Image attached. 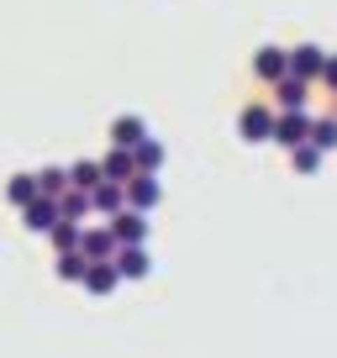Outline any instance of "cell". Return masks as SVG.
<instances>
[{
	"label": "cell",
	"mask_w": 337,
	"mask_h": 358,
	"mask_svg": "<svg viewBox=\"0 0 337 358\" xmlns=\"http://www.w3.org/2000/svg\"><path fill=\"white\" fill-rule=\"evenodd\" d=\"M101 158H79L74 169H69V185H74V190H95V185H101Z\"/></svg>",
	"instance_id": "18"
},
{
	"label": "cell",
	"mask_w": 337,
	"mask_h": 358,
	"mask_svg": "<svg viewBox=\"0 0 337 358\" xmlns=\"http://www.w3.org/2000/svg\"><path fill=\"white\" fill-rule=\"evenodd\" d=\"M306 101H311V85H306V79L285 74L280 85H274V106H280V111H306Z\"/></svg>",
	"instance_id": "9"
},
{
	"label": "cell",
	"mask_w": 337,
	"mask_h": 358,
	"mask_svg": "<svg viewBox=\"0 0 337 358\" xmlns=\"http://www.w3.org/2000/svg\"><path fill=\"white\" fill-rule=\"evenodd\" d=\"M48 237H53V248H58V253H74V248H79V237H85V227H79V222H58Z\"/></svg>",
	"instance_id": "22"
},
{
	"label": "cell",
	"mask_w": 337,
	"mask_h": 358,
	"mask_svg": "<svg viewBox=\"0 0 337 358\" xmlns=\"http://www.w3.org/2000/svg\"><path fill=\"white\" fill-rule=\"evenodd\" d=\"M158 201H164L158 174H132V179H127V206H132V211H153Z\"/></svg>",
	"instance_id": "6"
},
{
	"label": "cell",
	"mask_w": 337,
	"mask_h": 358,
	"mask_svg": "<svg viewBox=\"0 0 337 358\" xmlns=\"http://www.w3.org/2000/svg\"><path fill=\"white\" fill-rule=\"evenodd\" d=\"M58 211H64V222H79V216L95 211V201H90V190H74V185H69V190L58 195Z\"/></svg>",
	"instance_id": "14"
},
{
	"label": "cell",
	"mask_w": 337,
	"mask_h": 358,
	"mask_svg": "<svg viewBox=\"0 0 337 358\" xmlns=\"http://www.w3.org/2000/svg\"><path fill=\"white\" fill-rule=\"evenodd\" d=\"M143 137H148L143 116H116V122H111V148H137Z\"/></svg>",
	"instance_id": "13"
},
{
	"label": "cell",
	"mask_w": 337,
	"mask_h": 358,
	"mask_svg": "<svg viewBox=\"0 0 337 358\" xmlns=\"http://www.w3.org/2000/svg\"><path fill=\"white\" fill-rule=\"evenodd\" d=\"M116 248H122V243H116V232H111V227H90V232L79 237V253L90 258V264H111V258H116Z\"/></svg>",
	"instance_id": "7"
},
{
	"label": "cell",
	"mask_w": 337,
	"mask_h": 358,
	"mask_svg": "<svg viewBox=\"0 0 337 358\" xmlns=\"http://www.w3.org/2000/svg\"><path fill=\"white\" fill-rule=\"evenodd\" d=\"M116 285H122L116 264H90V274H85V290H90V295H111Z\"/></svg>",
	"instance_id": "15"
},
{
	"label": "cell",
	"mask_w": 337,
	"mask_h": 358,
	"mask_svg": "<svg viewBox=\"0 0 337 358\" xmlns=\"http://www.w3.org/2000/svg\"><path fill=\"white\" fill-rule=\"evenodd\" d=\"M85 274H90V258L79 253V248L74 253H58V280L64 285H85Z\"/></svg>",
	"instance_id": "16"
},
{
	"label": "cell",
	"mask_w": 337,
	"mask_h": 358,
	"mask_svg": "<svg viewBox=\"0 0 337 358\" xmlns=\"http://www.w3.org/2000/svg\"><path fill=\"white\" fill-rule=\"evenodd\" d=\"M274 143H280V148L311 143V111H280V122H274Z\"/></svg>",
	"instance_id": "2"
},
{
	"label": "cell",
	"mask_w": 337,
	"mask_h": 358,
	"mask_svg": "<svg viewBox=\"0 0 337 358\" xmlns=\"http://www.w3.org/2000/svg\"><path fill=\"white\" fill-rule=\"evenodd\" d=\"M290 164L301 169V174H316V169H322V148H316V143H301V148H290Z\"/></svg>",
	"instance_id": "23"
},
{
	"label": "cell",
	"mask_w": 337,
	"mask_h": 358,
	"mask_svg": "<svg viewBox=\"0 0 337 358\" xmlns=\"http://www.w3.org/2000/svg\"><path fill=\"white\" fill-rule=\"evenodd\" d=\"M6 201H11L16 211H22V206H32V201H37V174H16L11 185H6Z\"/></svg>",
	"instance_id": "19"
},
{
	"label": "cell",
	"mask_w": 337,
	"mask_h": 358,
	"mask_svg": "<svg viewBox=\"0 0 337 358\" xmlns=\"http://www.w3.org/2000/svg\"><path fill=\"white\" fill-rule=\"evenodd\" d=\"M322 85L337 95V53H327V69H322Z\"/></svg>",
	"instance_id": "24"
},
{
	"label": "cell",
	"mask_w": 337,
	"mask_h": 358,
	"mask_svg": "<svg viewBox=\"0 0 337 358\" xmlns=\"http://www.w3.org/2000/svg\"><path fill=\"white\" fill-rule=\"evenodd\" d=\"M311 143L322 148V153H332L337 148V116H311Z\"/></svg>",
	"instance_id": "20"
},
{
	"label": "cell",
	"mask_w": 337,
	"mask_h": 358,
	"mask_svg": "<svg viewBox=\"0 0 337 358\" xmlns=\"http://www.w3.org/2000/svg\"><path fill=\"white\" fill-rule=\"evenodd\" d=\"M116 274L122 280H148V268H153V258H148V248H116Z\"/></svg>",
	"instance_id": "11"
},
{
	"label": "cell",
	"mask_w": 337,
	"mask_h": 358,
	"mask_svg": "<svg viewBox=\"0 0 337 358\" xmlns=\"http://www.w3.org/2000/svg\"><path fill=\"white\" fill-rule=\"evenodd\" d=\"M106 227L116 232V243H122V248H143L148 243V211H132V206H127V211L111 216Z\"/></svg>",
	"instance_id": "3"
},
{
	"label": "cell",
	"mask_w": 337,
	"mask_h": 358,
	"mask_svg": "<svg viewBox=\"0 0 337 358\" xmlns=\"http://www.w3.org/2000/svg\"><path fill=\"white\" fill-rule=\"evenodd\" d=\"M274 122H280V111L269 101H253L237 116V132H243V143H274Z\"/></svg>",
	"instance_id": "1"
},
{
	"label": "cell",
	"mask_w": 337,
	"mask_h": 358,
	"mask_svg": "<svg viewBox=\"0 0 337 358\" xmlns=\"http://www.w3.org/2000/svg\"><path fill=\"white\" fill-rule=\"evenodd\" d=\"M132 158H137V174H158V169H164V143L143 137V143L132 148Z\"/></svg>",
	"instance_id": "17"
},
{
	"label": "cell",
	"mask_w": 337,
	"mask_h": 358,
	"mask_svg": "<svg viewBox=\"0 0 337 358\" xmlns=\"http://www.w3.org/2000/svg\"><path fill=\"white\" fill-rule=\"evenodd\" d=\"M90 201H95V211L111 222V216H122V211H127V185H111V179H101V185L90 190Z\"/></svg>",
	"instance_id": "10"
},
{
	"label": "cell",
	"mask_w": 337,
	"mask_h": 358,
	"mask_svg": "<svg viewBox=\"0 0 337 358\" xmlns=\"http://www.w3.org/2000/svg\"><path fill=\"white\" fill-rule=\"evenodd\" d=\"M64 190H69V169H43V174H37V195L58 201Z\"/></svg>",
	"instance_id": "21"
},
{
	"label": "cell",
	"mask_w": 337,
	"mask_h": 358,
	"mask_svg": "<svg viewBox=\"0 0 337 358\" xmlns=\"http://www.w3.org/2000/svg\"><path fill=\"white\" fill-rule=\"evenodd\" d=\"M322 69H327V53H322L316 43H301V48H290V74H295V79L316 85V79H322Z\"/></svg>",
	"instance_id": "4"
},
{
	"label": "cell",
	"mask_w": 337,
	"mask_h": 358,
	"mask_svg": "<svg viewBox=\"0 0 337 358\" xmlns=\"http://www.w3.org/2000/svg\"><path fill=\"white\" fill-rule=\"evenodd\" d=\"M101 174L111 179V185H127V179L137 174V158H132V148H111V153L101 158Z\"/></svg>",
	"instance_id": "12"
},
{
	"label": "cell",
	"mask_w": 337,
	"mask_h": 358,
	"mask_svg": "<svg viewBox=\"0 0 337 358\" xmlns=\"http://www.w3.org/2000/svg\"><path fill=\"white\" fill-rule=\"evenodd\" d=\"M253 74H259L264 85H280V79L290 74V48H259V53H253Z\"/></svg>",
	"instance_id": "5"
},
{
	"label": "cell",
	"mask_w": 337,
	"mask_h": 358,
	"mask_svg": "<svg viewBox=\"0 0 337 358\" xmlns=\"http://www.w3.org/2000/svg\"><path fill=\"white\" fill-rule=\"evenodd\" d=\"M22 222H27V232H53V227L64 222V211H58V201L37 195L32 206H22Z\"/></svg>",
	"instance_id": "8"
}]
</instances>
